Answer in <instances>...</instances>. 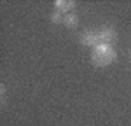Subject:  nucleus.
I'll return each mask as SVG.
<instances>
[{
	"label": "nucleus",
	"instance_id": "obj_3",
	"mask_svg": "<svg viewBox=\"0 0 131 126\" xmlns=\"http://www.w3.org/2000/svg\"><path fill=\"white\" fill-rule=\"evenodd\" d=\"M98 37H100V44H112L115 40V32L112 28H101L98 32Z\"/></svg>",
	"mask_w": 131,
	"mask_h": 126
},
{
	"label": "nucleus",
	"instance_id": "obj_5",
	"mask_svg": "<svg viewBox=\"0 0 131 126\" xmlns=\"http://www.w3.org/2000/svg\"><path fill=\"white\" fill-rule=\"evenodd\" d=\"M75 5V2H70V0H56L54 2V7H56V10H70L72 7Z\"/></svg>",
	"mask_w": 131,
	"mask_h": 126
},
{
	"label": "nucleus",
	"instance_id": "obj_2",
	"mask_svg": "<svg viewBox=\"0 0 131 126\" xmlns=\"http://www.w3.org/2000/svg\"><path fill=\"white\" fill-rule=\"evenodd\" d=\"M81 42L84 46H88V47H96L98 44H100V37H98V32H84L81 35Z\"/></svg>",
	"mask_w": 131,
	"mask_h": 126
},
{
	"label": "nucleus",
	"instance_id": "obj_6",
	"mask_svg": "<svg viewBox=\"0 0 131 126\" xmlns=\"http://www.w3.org/2000/svg\"><path fill=\"white\" fill-rule=\"evenodd\" d=\"M63 18H65V16H61L60 10H54V12L51 14V21H52V23H63Z\"/></svg>",
	"mask_w": 131,
	"mask_h": 126
},
{
	"label": "nucleus",
	"instance_id": "obj_1",
	"mask_svg": "<svg viewBox=\"0 0 131 126\" xmlns=\"http://www.w3.org/2000/svg\"><path fill=\"white\" fill-rule=\"evenodd\" d=\"M115 58H117V54H115V49L112 47V44H98L91 52V60L98 67H105L112 63Z\"/></svg>",
	"mask_w": 131,
	"mask_h": 126
},
{
	"label": "nucleus",
	"instance_id": "obj_4",
	"mask_svg": "<svg viewBox=\"0 0 131 126\" xmlns=\"http://www.w3.org/2000/svg\"><path fill=\"white\" fill-rule=\"evenodd\" d=\"M63 23H65V26H68V28H73V26H77V23H79V18H77V14H73V12H68V14H65V18H63Z\"/></svg>",
	"mask_w": 131,
	"mask_h": 126
}]
</instances>
